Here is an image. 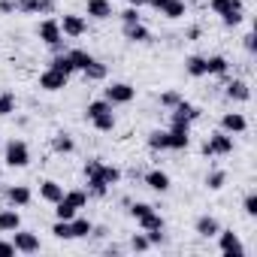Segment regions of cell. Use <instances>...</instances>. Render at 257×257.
Instances as JSON below:
<instances>
[{
  "mask_svg": "<svg viewBox=\"0 0 257 257\" xmlns=\"http://www.w3.org/2000/svg\"><path fill=\"white\" fill-rule=\"evenodd\" d=\"M37 37L58 55V52H67L64 49V34H61V25H58V19H43L40 22V28H37Z\"/></svg>",
  "mask_w": 257,
  "mask_h": 257,
  "instance_id": "cell-3",
  "label": "cell"
},
{
  "mask_svg": "<svg viewBox=\"0 0 257 257\" xmlns=\"http://www.w3.org/2000/svg\"><path fill=\"white\" fill-rule=\"evenodd\" d=\"M209 10L224 19L230 13H245V0H209Z\"/></svg>",
  "mask_w": 257,
  "mask_h": 257,
  "instance_id": "cell-20",
  "label": "cell"
},
{
  "mask_svg": "<svg viewBox=\"0 0 257 257\" xmlns=\"http://www.w3.org/2000/svg\"><path fill=\"white\" fill-rule=\"evenodd\" d=\"M146 143H149L152 152H170V146H167V131H152Z\"/></svg>",
  "mask_w": 257,
  "mask_h": 257,
  "instance_id": "cell-34",
  "label": "cell"
},
{
  "mask_svg": "<svg viewBox=\"0 0 257 257\" xmlns=\"http://www.w3.org/2000/svg\"><path fill=\"white\" fill-rule=\"evenodd\" d=\"M224 97L233 100V103H248V100H251V88H248L245 79H227V85H224Z\"/></svg>",
  "mask_w": 257,
  "mask_h": 257,
  "instance_id": "cell-12",
  "label": "cell"
},
{
  "mask_svg": "<svg viewBox=\"0 0 257 257\" xmlns=\"http://www.w3.org/2000/svg\"><path fill=\"white\" fill-rule=\"evenodd\" d=\"M13 245H16V254H37L43 248L40 245V236L34 230H25V227L13 230Z\"/></svg>",
  "mask_w": 257,
  "mask_h": 257,
  "instance_id": "cell-7",
  "label": "cell"
},
{
  "mask_svg": "<svg viewBox=\"0 0 257 257\" xmlns=\"http://www.w3.org/2000/svg\"><path fill=\"white\" fill-rule=\"evenodd\" d=\"M67 58H70V64H73V70L76 73H82L85 67H91L97 58L91 55V52H85V49H67Z\"/></svg>",
  "mask_w": 257,
  "mask_h": 257,
  "instance_id": "cell-23",
  "label": "cell"
},
{
  "mask_svg": "<svg viewBox=\"0 0 257 257\" xmlns=\"http://www.w3.org/2000/svg\"><path fill=\"white\" fill-rule=\"evenodd\" d=\"M4 197H7V203H10V206H16V209H25V206H31V200H34V191H31L28 185H13V188H7V191H4Z\"/></svg>",
  "mask_w": 257,
  "mask_h": 257,
  "instance_id": "cell-15",
  "label": "cell"
},
{
  "mask_svg": "<svg viewBox=\"0 0 257 257\" xmlns=\"http://www.w3.org/2000/svg\"><path fill=\"white\" fill-rule=\"evenodd\" d=\"M16 13V0H0V16H13Z\"/></svg>",
  "mask_w": 257,
  "mask_h": 257,
  "instance_id": "cell-48",
  "label": "cell"
},
{
  "mask_svg": "<svg viewBox=\"0 0 257 257\" xmlns=\"http://www.w3.org/2000/svg\"><path fill=\"white\" fill-rule=\"evenodd\" d=\"M82 76H85V82H106L109 67H106V64H100V61H94L91 67H85V70H82Z\"/></svg>",
  "mask_w": 257,
  "mask_h": 257,
  "instance_id": "cell-29",
  "label": "cell"
},
{
  "mask_svg": "<svg viewBox=\"0 0 257 257\" xmlns=\"http://www.w3.org/2000/svg\"><path fill=\"white\" fill-rule=\"evenodd\" d=\"M233 149H236V143H233V137L224 134V131L209 134V140L203 143V155H206V158H227V155H233Z\"/></svg>",
  "mask_w": 257,
  "mask_h": 257,
  "instance_id": "cell-2",
  "label": "cell"
},
{
  "mask_svg": "<svg viewBox=\"0 0 257 257\" xmlns=\"http://www.w3.org/2000/svg\"><path fill=\"white\" fill-rule=\"evenodd\" d=\"M167 146H170V152H185L191 146V121H170Z\"/></svg>",
  "mask_w": 257,
  "mask_h": 257,
  "instance_id": "cell-4",
  "label": "cell"
},
{
  "mask_svg": "<svg viewBox=\"0 0 257 257\" xmlns=\"http://www.w3.org/2000/svg\"><path fill=\"white\" fill-rule=\"evenodd\" d=\"M0 182H4V167H0Z\"/></svg>",
  "mask_w": 257,
  "mask_h": 257,
  "instance_id": "cell-54",
  "label": "cell"
},
{
  "mask_svg": "<svg viewBox=\"0 0 257 257\" xmlns=\"http://www.w3.org/2000/svg\"><path fill=\"white\" fill-rule=\"evenodd\" d=\"M164 4H167V0H149V7H155V10H161Z\"/></svg>",
  "mask_w": 257,
  "mask_h": 257,
  "instance_id": "cell-53",
  "label": "cell"
},
{
  "mask_svg": "<svg viewBox=\"0 0 257 257\" xmlns=\"http://www.w3.org/2000/svg\"><path fill=\"white\" fill-rule=\"evenodd\" d=\"M22 227V215L16 206H7V209H0V233H13Z\"/></svg>",
  "mask_w": 257,
  "mask_h": 257,
  "instance_id": "cell-21",
  "label": "cell"
},
{
  "mask_svg": "<svg viewBox=\"0 0 257 257\" xmlns=\"http://www.w3.org/2000/svg\"><path fill=\"white\" fill-rule=\"evenodd\" d=\"M109 109H112V103H109L106 97H100V100H91V103L85 106V118L91 121V118H97L100 112H109Z\"/></svg>",
  "mask_w": 257,
  "mask_h": 257,
  "instance_id": "cell-33",
  "label": "cell"
},
{
  "mask_svg": "<svg viewBox=\"0 0 257 257\" xmlns=\"http://www.w3.org/2000/svg\"><path fill=\"white\" fill-rule=\"evenodd\" d=\"M115 124H118V118H115V112L109 109V112H100L97 118H91V127L97 134H112L115 131Z\"/></svg>",
  "mask_w": 257,
  "mask_h": 257,
  "instance_id": "cell-25",
  "label": "cell"
},
{
  "mask_svg": "<svg viewBox=\"0 0 257 257\" xmlns=\"http://www.w3.org/2000/svg\"><path fill=\"white\" fill-rule=\"evenodd\" d=\"M227 185V170H212L209 176H206V188L209 191H221Z\"/></svg>",
  "mask_w": 257,
  "mask_h": 257,
  "instance_id": "cell-38",
  "label": "cell"
},
{
  "mask_svg": "<svg viewBox=\"0 0 257 257\" xmlns=\"http://www.w3.org/2000/svg\"><path fill=\"white\" fill-rule=\"evenodd\" d=\"M185 73L191 79H203L206 76V55H188L185 58Z\"/></svg>",
  "mask_w": 257,
  "mask_h": 257,
  "instance_id": "cell-26",
  "label": "cell"
},
{
  "mask_svg": "<svg viewBox=\"0 0 257 257\" xmlns=\"http://www.w3.org/2000/svg\"><path fill=\"white\" fill-rule=\"evenodd\" d=\"M137 224H140V230H164L167 227V221H164V215H158V209H152L149 215H143V218H137Z\"/></svg>",
  "mask_w": 257,
  "mask_h": 257,
  "instance_id": "cell-28",
  "label": "cell"
},
{
  "mask_svg": "<svg viewBox=\"0 0 257 257\" xmlns=\"http://www.w3.org/2000/svg\"><path fill=\"white\" fill-rule=\"evenodd\" d=\"M118 19H121V25H140V22H143V16H140V10H137V7L121 10V13H118Z\"/></svg>",
  "mask_w": 257,
  "mask_h": 257,
  "instance_id": "cell-42",
  "label": "cell"
},
{
  "mask_svg": "<svg viewBox=\"0 0 257 257\" xmlns=\"http://www.w3.org/2000/svg\"><path fill=\"white\" fill-rule=\"evenodd\" d=\"M242 46H245V52H248V55H254V49H257L254 34H245V37H242Z\"/></svg>",
  "mask_w": 257,
  "mask_h": 257,
  "instance_id": "cell-47",
  "label": "cell"
},
{
  "mask_svg": "<svg viewBox=\"0 0 257 257\" xmlns=\"http://www.w3.org/2000/svg\"><path fill=\"white\" fill-rule=\"evenodd\" d=\"M85 13H88L91 19H97V22H106V19L115 16L112 0H88V4H85Z\"/></svg>",
  "mask_w": 257,
  "mask_h": 257,
  "instance_id": "cell-17",
  "label": "cell"
},
{
  "mask_svg": "<svg viewBox=\"0 0 257 257\" xmlns=\"http://www.w3.org/2000/svg\"><path fill=\"white\" fill-rule=\"evenodd\" d=\"M52 236H55V239H64V242H70V239H73L70 221H61V218H55V224H52Z\"/></svg>",
  "mask_w": 257,
  "mask_h": 257,
  "instance_id": "cell-40",
  "label": "cell"
},
{
  "mask_svg": "<svg viewBox=\"0 0 257 257\" xmlns=\"http://www.w3.org/2000/svg\"><path fill=\"white\" fill-rule=\"evenodd\" d=\"M143 233H146V230H143ZM146 236H149V242H152V245H161V242H164V230H149Z\"/></svg>",
  "mask_w": 257,
  "mask_h": 257,
  "instance_id": "cell-49",
  "label": "cell"
},
{
  "mask_svg": "<svg viewBox=\"0 0 257 257\" xmlns=\"http://www.w3.org/2000/svg\"><path fill=\"white\" fill-rule=\"evenodd\" d=\"M52 152H55V155H73V152H76V140H73L70 134H64V131L55 134V137H52Z\"/></svg>",
  "mask_w": 257,
  "mask_h": 257,
  "instance_id": "cell-27",
  "label": "cell"
},
{
  "mask_svg": "<svg viewBox=\"0 0 257 257\" xmlns=\"http://www.w3.org/2000/svg\"><path fill=\"white\" fill-rule=\"evenodd\" d=\"M91 227H94V224H91L88 218H82L79 212H76V218L70 221V230H73V239H88V236H91Z\"/></svg>",
  "mask_w": 257,
  "mask_h": 257,
  "instance_id": "cell-30",
  "label": "cell"
},
{
  "mask_svg": "<svg viewBox=\"0 0 257 257\" xmlns=\"http://www.w3.org/2000/svg\"><path fill=\"white\" fill-rule=\"evenodd\" d=\"M37 85H40L43 91H49V94H55V91H64V88L70 85V76H64V73H58V70H52V67H46V70L40 73V79H37Z\"/></svg>",
  "mask_w": 257,
  "mask_h": 257,
  "instance_id": "cell-9",
  "label": "cell"
},
{
  "mask_svg": "<svg viewBox=\"0 0 257 257\" xmlns=\"http://www.w3.org/2000/svg\"><path fill=\"white\" fill-rule=\"evenodd\" d=\"M100 179H103L109 188H115V185L121 182V170H118V167H112V164H103V167H100Z\"/></svg>",
  "mask_w": 257,
  "mask_h": 257,
  "instance_id": "cell-37",
  "label": "cell"
},
{
  "mask_svg": "<svg viewBox=\"0 0 257 257\" xmlns=\"http://www.w3.org/2000/svg\"><path fill=\"white\" fill-rule=\"evenodd\" d=\"M49 67L52 70H58V73H64V76H73L76 70H73V64H70V58H67V52H58L52 61H49Z\"/></svg>",
  "mask_w": 257,
  "mask_h": 257,
  "instance_id": "cell-32",
  "label": "cell"
},
{
  "mask_svg": "<svg viewBox=\"0 0 257 257\" xmlns=\"http://www.w3.org/2000/svg\"><path fill=\"white\" fill-rule=\"evenodd\" d=\"M16 109H19V97L13 91H0V118L16 115Z\"/></svg>",
  "mask_w": 257,
  "mask_h": 257,
  "instance_id": "cell-31",
  "label": "cell"
},
{
  "mask_svg": "<svg viewBox=\"0 0 257 257\" xmlns=\"http://www.w3.org/2000/svg\"><path fill=\"white\" fill-rule=\"evenodd\" d=\"M58 25H61V34H64L67 40H79V37L88 34L85 16H76V13H64V19H58Z\"/></svg>",
  "mask_w": 257,
  "mask_h": 257,
  "instance_id": "cell-6",
  "label": "cell"
},
{
  "mask_svg": "<svg viewBox=\"0 0 257 257\" xmlns=\"http://www.w3.org/2000/svg\"><path fill=\"white\" fill-rule=\"evenodd\" d=\"M16 124H19V127H28V124H31V118H28V115H19V118H16Z\"/></svg>",
  "mask_w": 257,
  "mask_h": 257,
  "instance_id": "cell-52",
  "label": "cell"
},
{
  "mask_svg": "<svg viewBox=\"0 0 257 257\" xmlns=\"http://www.w3.org/2000/svg\"><path fill=\"white\" fill-rule=\"evenodd\" d=\"M200 118H203V109L194 106V103H188L185 97L179 100V106L170 109V121H191V124H194V121H200Z\"/></svg>",
  "mask_w": 257,
  "mask_h": 257,
  "instance_id": "cell-11",
  "label": "cell"
},
{
  "mask_svg": "<svg viewBox=\"0 0 257 257\" xmlns=\"http://www.w3.org/2000/svg\"><path fill=\"white\" fill-rule=\"evenodd\" d=\"M230 73V61L224 55H209L206 58V76H215V79H227Z\"/></svg>",
  "mask_w": 257,
  "mask_h": 257,
  "instance_id": "cell-18",
  "label": "cell"
},
{
  "mask_svg": "<svg viewBox=\"0 0 257 257\" xmlns=\"http://www.w3.org/2000/svg\"><path fill=\"white\" fill-rule=\"evenodd\" d=\"M127 248H131V251H140V254H146V251H152L155 245L149 242V236H146V233H134V236H131V242H127Z\"/></svg>",
  "mask_w": 257,
  "mask_h": 257,
  "instance_id": "cell-36",
  "label": "cell"
},
{
  "mask_svg": "<svg viewBox=\"0 0 257 257\" xmlns=\"http://www.w3.org/2000/svg\"><path fill=\"white\" fill-rule=\"evenodd\" d=\"M179 100H182V94H179V91H173V88H170V91H164V94L158 97L161 109H167V112H170L173 106H179Z\"/></svg>",
  "mask_w": 257,
  "mask_h": 257,
  "instance_id": "cell-41",
  "label": "cell"
},
{
  "mask_svg": "<svg viewBox=\"0 0 257 257\" xmlns=\"http://www.w3.org/2000/svg\"><path fill=\"white\" fill-rule=\"evenodd\" d=\"M185 37H188V40H200V37H203V28H200V25H194V28H188V34H185Z\"/></svg>",
  "mask_w": 257,
  "mask_h": 257,
  "instance_id": "cell-50",
  "label": "cell"
},
{
  "mask_svg": "<svg viewBox=\"0 0 257 257\" xmlns=\"http://www.w3.org/2000/svg\"><path fill=\"white\" fill-rule=\"evenodd\" d=\"M218 230H221V224H218L215 215H200V218L194 221V233H197L200 239H215Z\"/></svg>",
  "mask_w": 257,
  "mask_h": 257,
  "instance_id": "cell-16",
  "label": "cell"
},
{
  "mask_svg": "<svg viewBox=\"0 0 257 257\" xmlns=\"http://www.w3.org/2000/svg\"><path fill=\"white\" fill-rule=\"evenodd\" d=\"M242 212H245L248 218H257V194H254V191L245 194V200H242Z\"/></svg>",
  "mask_w": 257,
  "mask_h": 257,
  "instance_id": "cell-43",
  "label": "cell"
},
{
  "mask_svg": "<svg viewBox=\"0 0 257 257\" xmlns=\"http://www.w3.org/2000/svg\"><path fill=\"white\" fill-rule=\"evenodd\" d=\"M221 131L230 134V137L245 134V131H248V118H245L242 112H224V115H221Z\"/></svg>",
  "mask_w": 257,
  "mask_h": 257,
  "instance_id": "cell-13",
  "label": "cell"
},
{
  "mask_svg": "<svg viewBox=\"0 0 257 257\" xmlns=\"http://www.w3.org/2000/svg\"><path fill=\"white\" fill-rule=\"evenodd\" d=\"M4 164L10 170H25L31 164V146L25 140H10L4 149Z\"/></svg>",
  "mask_w": 257,
  "mask_h": 257,
  "instance_id": "cell-1",
  "label": "cell"
},
{
  "mask_svg": "<svg viewBox=\"0 0 257 257\" xmlns=\"http://www.w3.org/2000/svg\"><path fill=\"white\" fill-rule=\"evenodd\" d=\"M218 251L224 254V257H242L245 254V245H242V239H239V233H233V230H218Z\"/></svg>",
  "mask_w": 257,
  "mask_h": 257,
  "instance_id": "cell-8",
  "label": "cell"
},
{
  "mask_svg": "<svg viewBox=\"0 0 257 257\" xmlns=\"http://www.w3.org/2000/svg\"><path fill=\"white\" fill-rule=\"evenodd\" d=\"M127 206H131V209H127V212H131L134 218H143V215H149L155 206L152 203H143V200H137V203H127Z\"/></svg>",
  "mask_w": 257,
  "mask_h": 257,
  "instance_id": "cell-44",
  "label": "cell"
},
{
  "mask_svg": "<svg viewBox=\"0 0 257 257\" xmlns=\"http://www.w3.org/2000/svg\"><path fill=\"white\" fill-rule=\"evenodd\" d=\"M221 22H224V28H239V25L245 22V13H230V16H224Z\"/></svg>",
  "mask_w": 257,
  "mask_h": 257,
  "instance_id": "cell-45",
  "label": "cell"
},
{
  "mask_svg": "<svg viewBox=\"0 0 257 257\" xmlns=\"http://www.w3.org/2000/svg\"><path fill=\"white\" fill-rule=\"evenodd\" d=\"M64 197V185L61 182H55V179H43L40 182V200H46V203H58Z\"/></svg>",
  "mask_w": 257,
  "mask_h": 257,
  "instance_id": "cell-19",
  "label": "cell"
},
{
  "mask_svg": "<svg viewBox=\"0 0 257 257\" xmlns=\"http://www.w3.org/2000/svg\"><path fill=\"white\" fill-rule=\"evenodd\" d=\"M0 257H16V245H13V239L7 242V239H0Z\"/></svg>",
  "mask_w": 257,
  "mask_h": 257,
  "instance_id": "cell-46",
  "label": "cell"
},
{
  "mask_svg": "<svg viewBox=\"0 0 257 257\" xmlns=\"http://www.w3.org/2000/svg\"><path fill=\"white\" fill-rule=\"evenodd\" d=\"M16 13H22V16H52L55 0H16Z\"/></svg>",
  "mask_w": 257,
  "mask_h": 257,
  "instance_id": "cell-10",
  "label": "cell"
},
{
  "mask_svg": "<svg viewBox=\"0 0 257 257\" xmlns=\"http://www.w3.org/2000/svg\"><path fill=\"white\" fill-rule=\"evenodd\" d=\"M161 16L170 19V22H179V19L188 16V4H185V0H167V4L161 7Z\"/></svg>",
  "mask_w": 257,
  "mask_h": 257,
  "instance_id": "cell-24",
  "label": "cell"
},
{
  "mask_svg": "<svg viewBox=\"0 0 257 257\" xmlns=\"http://www.w3.org/2000/svg\"><path fill=\"white\" fill-rule=\"evenodd\" d=\"M64 200H67V203H73L76 209H85V206H88V191H82V188L64 191Z\"/></svg>",
  "mask_w": 257,
  "mask_h": 257,
  "instance_id": "cell-39",
  "label": "cell"
},
{
  "mask_svg": "<svg viewBox=\"0 0 257 257\" xmlns=\"http://www.w3.org/2000/svg\"><path fill=\"white\" fill-rule=\"evenodd\" d=\"M124 40L127 43H152V31L140 22V25H124Z\"/></svg>",
  "mask_w": 257,
  "mask_h": 257,
  "instance_id": "cell-22",
  "label": "cell"
},
{
  "mask_svg": "<svg viewBox=\"0 0 257 257\" xmlns=\"http://www.w3.org/2000/svg\"><path fill=\"white\" fill-rule=\"evenodd\" d=\"M103 97L112 103V106H127V103H134L137 100V88L131 82H109L103 88Z\"/></svg>",
  "mask_w": 257,
  "mask_h": 257,
  "instance_id": "cell-5",
  "label": "cell"
},
{
  "mask_svg": "<svg viewBox=\"0 0 257 257\" xmlns=\"http://www.w3.org/2000/svg\"><path fill=\"white\" fill-rule=\"evenodd\" d=\"M143 182H146V188H152L155 194H167V191L173 188V179H170V173H164V170H149V173L143 176Z\"/></svg>",
  "mask_w": 257,
  "mask_h": 257,
  "instance_id": "cell-14",
  "label": "cell"
},
{
  "mask_svg": "<svg viewBox=\"0 0 257 257\" xmlns=\"http://www.w3.org/2000/svg\"><path fill=\"white\" fill-rule=\"evenodd\" d=\"M76 212H79V209H76L73 203H67L64 197L55 203V218H61V221H73V218H76Z\"/></svg>",
  "mask_w": 257,
  "mask_h": 257,
  "instance_id": "cell-35",
  "label": "cell"
},
{
  "mask_svg": "<svg viewBox=\"0 0 257 257\" xmlns=\"http://www.w3.org/2000/svg\"><path fill=\"white\" fill-rule=\"evenodd\" d=\"M131 7H137V10H143V7H149V0H127Z\"/></svg>",
  "mask_w": 257,
  "mask_h": 257,
  "instance_id": "cell-51",
  "label": "cell"
}]
</instances>
